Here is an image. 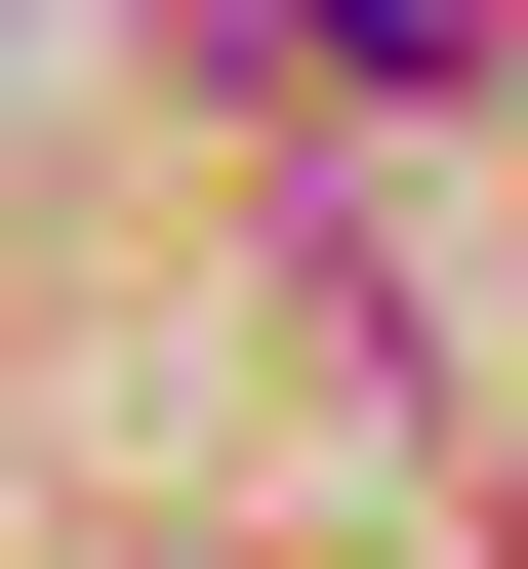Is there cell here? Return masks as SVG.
I'll return each instance as SVG.
<instances>
[{"label":"cell","instance_id":"1","mask_svg":"<svg viewBox=\"0 0 528 569\" xmlns=\"http://www.w3.org/2000/svg\"><path fill=\"white\" fill-rule=\"evenodd\" d=\"M285 82H366V122H407V82H488V0H285Z\"/></svg>","mask_w":528,"mask_h":569}]
</instances>
